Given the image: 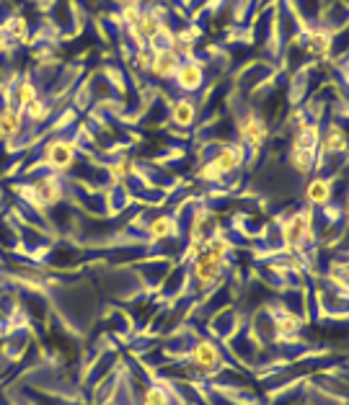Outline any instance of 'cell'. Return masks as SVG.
<instances>
[{
  "label": "cell",
  "instance_id": "6da1fadb",
  "mask_svg": "<svg viewBox=\"0 0 349 405\" xmlns=\"http://www.w3.org/2000/svg\"><path fill=\"white\" fill-rule=\"evenodd\" d=\"M222 269H225V256L222 253H215L205 245H199V251L194 256V281L199 284L202 289L213 287L215 281L220 279Z\"/></svg>",
  "mask_w": 349,
  "mask_h": 405
},
{
  "label": "cell",
  "instance_id": "30bf717a",
  "mask_svg": "<svg viewBox=\"0 0 349 405\" xmlns=\"http://www.w3.org/2000/svg\"><path fill=\"white\" fill-rule=\"evenodd\" d=\"M238 135H241V140L246 145H254V147H262V145L266 142V127H264V122H259L256 117H248V119H243L238 124Z\"/></svg>",
  "mask_w": 349,
  "mask_h": 405
},
{
  "label": "cell",
  "instance_id": "3957f363",
  "mask_svg": "<svg viewBox=\"0 0 349 405\" xmlns=\"http://www.w3.org/2000/svg\"><path fill=\"white\" fill-rule=\"evenodd\" d=\"M44 161L55 173H65L76 165V145L68 140H52L44 150Z\"/></svg>",
  "mask_w": 349,
  "mask_h": 405
},
{
  "label": "cell",
  "instance_id": "603a6c76",
  "mask_svg": "<svg viewBox=\"0 0 349 405\" xmlns=\"http://www.w3.org/2000/svg\"><path fill=\"white\" fill-rule=\"evenodd\" d=\"M140 13H143V10H140V6H137V3H127V6L122 8V21H124L129 29H132V26L137 24V18H140Z\"/></svg>",
  "mask_w": 349,
  "mask_h": 405
},
{
  "label": "cell",
  "instance_id": "d4e9b609",
  "mask_svg": "<svg viewBox=\"0 0 349 405\" xmlns=\"http://www.w3.org/2000/svg\"><path fill=\"white\" fill-rule=\"evenodd\" d=\"M199 178H202V181H210V184H215V181H220V178H222V173L215 168L213 163H205V165L199 168Z\"/></svg>",
  "mask_w": 349,
  "mask_h": 405
},
{
  "label": "cell",
  "instance_id": "484cf974",
  "mask_svg": "<svg viewBox=\"0 0 349 405\" xmlns=\"http://www.w3.org/2000/svg\"><path fill=\"white\" fill-rule=\"evenodd\" d=\"M150 62H153V50L150 47H140V52H137V65L143 70H150Z\"/></svg>",
  "mask_w": 349,
  "mask_h": 405
},
{
  "label": "cell",
  "instance_id": "4316f807",
  "mask_svg": "<svg viewBox=\"0 0 349 405\" xmlns=\"http://www.w3.org/2000/svg\"><path fill=\"white\" fill-rule=\"evenodd\" d=\"M6 29H3V26H0V54H3V52L8 50V39H6Z\"/></svg>",
  "mask_w": 349,
  "mask_h": 405
},
{
  "label": "cell",
  "instance_id": "8fae6325",
  "mask_svg": "<svg viewBox=\"0 0 349 405\" xmlns=\"http://www.w3.org/2000/svg\"><path fill=\"white\" fill-rule=\"evenodd\" d=\"M318 142H321V129H318V124H308V122H303L298 129V135H295L292 150H315Z\"/></svg>",
  "mask_w": 349,
  "mask_h": 405
},
{
  "label": "cell",
  "instance_id": "7a4b0ae2",
  "mask_svg": "<svg viewBox=\"0 0 349 405\" xmlns=\"http://www.w3.org/2000/svg\"><path fill=\"white\" fill-rule=\"evenodd\" d=\"M311 222H313V214L311 209L295 212L285 225H282V240L287 248H300L303 240L311 235Z\"/></svg>",
  "mask_w": 349,
  "mask_h": 405
},
{
  "label": "cell",
  "instance_id": "44dd1931",
  "mask_svg": "<svg viewBox=\"0 0 349 405\" xmlns=\"http://www.w3.org/2000/svg\"><path fill=\"white\" fill-rule=\"evenodd\" d=\"M329 50H332V39H329V34H326V31H313V34H311V52H315V54H326Z\"/></svg>",
  "mask_w": 349,
  "mask_h": 405
},
{
  "label": "cell",
  "instance_id": "cb8c5ba5",
  "mask_svg": "<svg viewBox=\"0 0 349 405\" xmlns=\"http://www.w3.org/2000/svg\"><path fill=\"white\" fill-rule=\"evenodd\" d=\"M109 173H111V178H114V184H120L122 178L132 173V165H129L127 161H120V163H114V165H111Z\"/></svg>",
  "mask_w": 349,
  "mask_h": 405
},
{
  "label": "cell",
  "instance_id": "5bb4252c",
  "mask_svg": "<svg viewBox=\"0 0 349 405\" xmlns=\"http://www.w3.org/2000/svg\"><path fill=\"white\" fill-rule=\"evenodd\" d=\"M176 233V222L171 220V217H155L150 225H148V235H150V240H166V237H171Z\"/></svg>",
  "mask_w": 349,
  "mask_h": 405
},
{
  "label": "cell",
  "instance_id": "5b68a950",
  "mask_svg": "<svg viewBox=\"0 0 349 405\" xmlns=\"http://www.w3.org/2000/svg\"><path fill=\"white\" fill-rule=\"evenodd\" d=\"M181 65V57L171 47H155L153 50V62H150V73L155 78H173Z\"/></svg>",
  "mask_w": 349,
  "mask_h": 405
},
{
  "label": "cell",
  "instance_id": "9c48e42d",
  "mask_svg": "<svg viewBox=\"0 0 349 405\" xmlns=\"http://www.w3.org/2000/svg\"><path fill=\"white\" fill-rule=\"evenodd\" d=\"M24 124V111L16 106H6L0 109V140H13L21 132Z\"/></svg>",
  "mask_w": 349,
  "mask_h": 405
},
{
  "label": "cell",
  "instance_id": "ffe728a7",
  "mask_svg": "<svg viewBox=\"0 0 349 405\" xmlns=\"http://www.w3.org/2000/svg\"><path fill=\"white\" fill-rule=\"evenodd\" d=\"M143 405H171L169 392H166V390H163V388H158V385H153V388L145 390Z\"/></svg>",
  "mask_w": 349,
  "mask_h": 405
},
{
  "label": "cell",
  "instance_id": "8992f818",
  "mask_svg": "<svg viewBox=\"0 0 349 405\" xmlns=\"http://www.w3.org/2000/svg\"><path fill=\"white\" fill-rule=\"evenodd\" d=\"M192 362H194L197 369L202 371H213L222 364L220 348L215 346L213 341H199L194 348H192Z\"/></svg>",
  "mask_w": 349,
  "mask_h": 405
},
{
  "label": "cell",
  "instance_id": "9a60e30c",
  "mask_svg": "<svg viewBox=\"0 0 349 405\" xmlns=\"http://www.w3.org/2000/svg\"><path fill=\"white\" fill-rule=\"evenodd\" d=\"M321 147H324L326 155H334V152H341L344 147H347V137H344V132L336 127H332V132L326 135L324 142H318Z\"/></svg>",
  "mask_w": 349,
  "mask_h": 405
},
{
  "label": "cell",
  "instance_id": "ba28073f",
  "mask_svg": "<svg viewBox=\"0 0 349 405\" xmlns=\"http://www.w3.org/2000/svg\"><path fill=\"white\" fill-rule=\"evenodd\" d=\"M173 78L179 80V85L184 88V91H194V88H199V85H202V80H205V70H202V62H194V59H187V62H181Z\"/></svg>",
  "mask_w": 349,
  "mask_h": 405
},
{
  "label": "cell",
  "instance_id": "4fadbf2b",
  "mask_svg": "<svg viewBox=\"0 0 349 405\" xmlns=\"http://www.w3.org/2000/svg\"><path fill=\"white\" fill-rule=\"evenodd\" d=\"M194 103L189 101V98H179V101L173 103V109H171V119L179 124V127H189L192 122H194Z\"/></svg>",
  "mask_w": 349,
  "mask_h": 405
},
{
  "label": "cell",
  "instance_id": "2e32d148",
  "mask_svg": "<svg viewBox=\"0 0 349 405\" xmlns=\"http://www.w3.org/2000/svg\"><path fill=\"white\" fill-rule=\"evenodd\" d=\"M39 98V93H36V85L31 83V80H21L16 88V101H18V109L24 111L26 106L31 101H36Z\"/></svg>",
  "mask_w": 349,
  "mask_h": 405
},
{
  "label": "cell",
  "instance_id": "7402d4cb",
  "mask_svg": "<svg viewBox=\"0 0 349 405\" xmlns=\"http://www.w3.org/2000/svg\"><path fill=\"white\" fill-rule=\"evenodd\" d=\"M24 111H26V117L31 119V122H44V119H47V114H50V109H47V103L39 101V98L29 103V106H26Z\"/></svg>",
  "mask_w": 349,
  "mask_h": 405
},
{
  "label": "cell",
  "instance_id": "e0dca14e",
  "mask_svg": "<svg viewBox=\"0 0 349 405\" xmlns=\"http://www.w3.org/2000/svg\"><path fill=\"white\" fill-rule=\"evenodd\" d=\"M292 165L298 173H311L315 165V150H292Z\"/></svg>",
  "mask_w": 349,
  "mask_h": 405
},
{
  "label": "cell",
  "instance_id": "ac0fdd59",
  "mask_svg": "<svg viewBox=\"0 0 349 405\" xmlns=\"http://www.w3.org/2000/svg\"><path fill=\"white\" fill-rule=\"evenodd\" d=\"M274 328L280 330V333H295V330L300 328V321L295 318V313L282 310V313H277V318H274Z\"/></svg>",
  "mask_w": 349,
  "mask_h": 405
},
{
  "label": "cell",
  "instance_id": "7c38bea8",
  "mask_svg": "<svg viewBox=\"0 0 349 405\" xmlns=\"http://www.w3.org/2000/svg\"><path fill=\"white\" fill-rule=\"evenodd\" d=\"M306 199L311 207H324L332 199V181L326 178H313L306 189Z\"/></svg>",
  "mask_w": 349,
  "mask_h": 405
},
{
  "label": "cell",
  "instance_id": "52a82bcc",
  "mask_svg": "<svg viewBox=\"0 0 349 405\" xmlns=\"http://www.w3.org/2000/svg\"><path fill=\"white\" fill-rule=\"evenodd\" d=\"M210 163L220 170L222 176H228V173H233V168H238L241 163H243V145H228V147H220V150L215 152V158Z\"/></svg>",
  "mask_w": 349,
  "mask_h": 405
},
{
  "label": "cell",
  "instance_id": "d6986e66",
  "mask_svg": "<svg viewBox=\"0 0 349 405\" xmlns=\"http://www.w3.org/2000/svg\"><path fill=\"white\" fill-rule=\"evenodd\" d=\"M6 34H8L10 39H16V42L24 44L26 36H29V24H26V18L24 16H16V18H13V21H10V24L6 26Z\"/></svg>",
  "mask_w": 349,
  "mask_h": 405
},
{
  "label": "cell",
  "instance_id": "277c9868",
  "mask_svg": "<svg viewBox=\"0 0 349 405\" xmlns=\"http://www.w3.org/2000/svg\"><path fill=\"white\" fill-rule=\"evenodd\" d=\"M24 196L34 207H52V204H57L62 199V189L57 184V178H42V181L31 184L29 189H24Z\"/></svg>",
  "mask_w": 349,
  "mask_h": 405
}]
</instances>
